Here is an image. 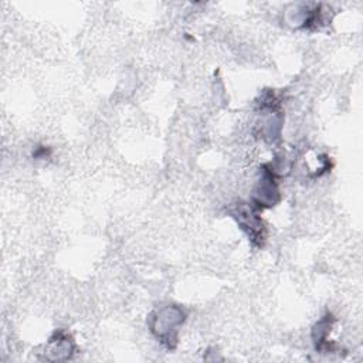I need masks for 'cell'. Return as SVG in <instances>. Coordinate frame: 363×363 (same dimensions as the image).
Instances as JSON below:
<instances>
[{
    "label": "cell",
    "mask_w": 363,
    "mask_h": 363,
    "mask_svg": "<svg viewBox=\"0 0 363 363\" xmlns=\"http://www.w3.org/2000/svg\"><path fill=\"white\" fill-rule=\"evenodd\" d=\"M184 312L176 305H167L156 311L150 319V330L167 347H174L177 332L184 322Z\"/></svg>",
    "instance_id": "cell-1"
},
{
    "label": "cell",
    "mask_w": 363,
    "mask_h": 363,
    "mask_svg": "<svg viewBox=\"0 0 363 363\" xmlns=\"http://www.w3.org/2000/svg\"><path fill=\"white\" fill-rule=\"evenodd\" d=\"M238 224L241 228L248 234V237L252 241L261 242L264 238V225L259 218V216L255 213V210L251 206L241 204L237 207L234 213Z\"/></svg>",
    "instance_id": "cell-2"
},
{
    "label": "cell",
    "mask_w": 363,
    "mask_h": 363,
    "mask_svg": "<svg viewBox=\"0 0 363 363\" xmlns=\"http://www.w3.org/2000/svg\"><path fill=\"white\" fill-rule=\"evenodd\" d=\"M278 187L274 179V173L269 169H264L261 173V179L257 183L254 191V200L258 207L261 206H274L278 201Z\"/></svg>",
    "instance_id": "cell-3"
},
{
    "label": "cell",
    "mask_w": 363,
    "mask_h": 363,
    "mask_svg": "<svg viewBox=\"0 0 363 363\" xmlns=\"http://www.w3.org/2000/svg\"><path fill=\"white\" fill-rule=\"evenodd\" d=\"M74 353V343L64 332H57L50 339L44 352L47 360H67Z\"/></svg>",
    "instance_id": "cell-4"
},
{
    "label": "cell",
    "mask_w": 363,
    "mask_h": 363,
    "mask_svg": "<svg viewBox=\"0 0 363 363\" xmlns=\"http://www.w3.org/2000/svg\"><path fill=\"white\" fill-rule=\"evenodd\" d=\"M332 326V319H329V316H325L323 319H320L315 328H313V342L318 350H323V349H329V345L326 342L328 339V333L330 330ZM330 350V349H329Z\"/></svg>",
    "instance_id": "cell-5"
}]
</instances>
